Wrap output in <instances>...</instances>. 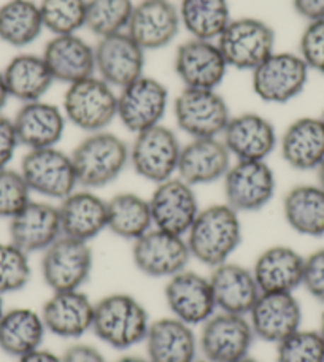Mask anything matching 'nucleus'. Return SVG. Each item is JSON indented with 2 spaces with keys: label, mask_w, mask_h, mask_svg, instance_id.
I'll return each instance as SVG.
<instances>
[{
  "label": "nucleus",
  "mask_w": 324,
  "mask_h": 362,
  "mask_svg": "<svg viewBox=\"0 0 324 362\" xmlns=\"http://www.w3.org/2000/svg\"><path fill=\"white\" fill-rule=\"evenodd\" d=\"M242 235L241 213L224 202L200 209L186 242L192 259L213 269L231 259L241 247Z\"/></svg>",
  "instance_id": "1"
},
{
  "label": "nucleus",
  "mask_w": 324,
  "mask_h": 362,
  "mask_svg": "<svg viewBox=\"0 0 324 362\" xmlns=\"http://www.w3.org/2000/svg\"><path fill=\"white\" fill-rule=\"evenodd\" d=\"M151 320L139 299L127 293H113L94 305L93 332L103 344L115 350L144 344Z\"/></svg>",
  "instance_id": "2"
},
{
  "label": "nucleus",
  "mask_w": 324,
  "mask_h": 362,
  "mask_svg": "<svg viewBox=\"0 0 324 362\" xmlns=\"http://www.w3.org/2000/svg\"><path fill=\"white\" fill-rule=\"evenodd\" d=\"M79 186L100 189L112 185L129 165V145L108 131L88 134L70 153Z\"/></svg>",
  "instance_id": "3"
},
{
  "label": "nucleus",
  "mask_w": 324,
  "mask_h": 362,
  "mask_svg": "<svg viewBox=\"0 0 324 362\" xmlns=\"http://www.w3.org/2000/svg\"><path fill=\"white\" fill-rule=\"evenodd\" d=\"M61 108L67 122L83 132L108 131L118 119V89L93 75L67 86Z\"/></svg>",
  "instance_id": "4"
},
{
  "label": "nucleus",
  "mask_w": 324,
  "mask_h": 362,
  "mask_svg": "<svg viewBox=\"0 0 324 362\" xmlns=\"http://www.w3.org/2000/svg\"><path fill=\"white\" fill-rule=\"evenodd\" d=\"M216 45L229 69L251 74L277 51V34L264 19L232 18L228 28L218 37Z\"/></svg>",
  "instance_id": "5"
},
{
  "label": "nucleus",
  "mask_w": 324,
  "mask_h": 362,
  "mask_svg": "<svg viewBox=\"0 0 324 362\" xmlns=\"http://www.w3.org/2000/svg\"><path fill=\"white\" fill-rule=\"evenodd\" d=\"M231 108L218 89L183 88L173 100V118L190 139L221 137Z\"/></svg>",
  "instance_id": "6"
},
{
  "label": "nucleus",
  "mask_w": 324,
  "mask_h": 362,
  "mask_svg": "<svg viewBox=\"0 0 324 362\" xmlns=\"http://www.w3.org/2000/svg\"><path fill=\"white\" fill-rule=\"evenodd\" d=\"M310 70L302 57L291 51H275L251 72V88L265 103L284 105L306 89Z\"/></svg>",
  "instance_id": "7"
},
{
  "label": "nucleus",
  "mask_w": 324,
  "mask_h": 362,
  "mask_svg": "<svg viewBox=\"0 0 324 362\" xmlns=\"http://www.w3.org/2000/svg\"><path fill=\"white\" fill-rule=\"evenodd\" d=\"M19 172L23 173L32 194L50 200L61 202L80 187L72 156L57 146L28 150L23 156Z\"/></svg>",
  "instance_id": "8"
},
{
  "label": "nucleus",
  "mask_w": 324,
  "mask_h": 362,
  "mask_svg": "<svg viewBox=\"0 0 324 362\" xmlns=\"http://www.w3.org/2000/svg\"><path fill=\"white\" fill-rule=\"evenodd\" d=\"M181 145L170 127L154 126L135 134L132 145H129V165L146 181L159 185L177 177Z\"/></svg>",
  "instance_id": "9"
},
{
  "label": "nucleus",
  "mask_w": 324,
  "mask_h": 362,
  "mask_svg": "<svg viewBox=\"0 0 324 362\" xmlns=\"http://www.w3.org/2000/svg\"><path fill=\"white\" fill-rule=\"evenodd\" d=\"M224 202L237 213L267 206L277 191L275 172L267 160H234L223 178Z\"/></svg>",
  "instance_id": "10"
},
{
  "label": "nucleus",
  "mask_w": 324,
  "mask_h": 362,
  "mask_svg": "<svg viewBox=\"0 0 324 362\" xmlns=\"http://www.w3.org/2000/svg\"><path fill=\"white\" fill-rule=\"evenodd\" d=\"M168 102L170 95L164 83L145 74L118 89V119L129 132L140 134L162 124Z\"/></svg>",
  "instance_id": "11"
},
{
  "label": "nucleus",
  "mask_w": 324,
  "mask_h": 362,
  "mask_svg": "<svg viewBox=\"0 0 324 362\" xmlns=\"http://www.w3.org/2000/svg\"><path fill=\"white\" fill-rule=\"evenodd\" d=\"M93 266L94 255L88 242L61 235L42 253L40 270L45 284L56 293L81 289Z\"/></svg>",
  "instance_id": "12"
},
{
  "label": "nucleus",
  "mask_w": 324,
  "mask_h": 362,
  "mask_svg": "<svg viewBox=\"0 0 324 362\" xmlns=\"http://www.w3.org/2000/svg\"><path fill=\"white\" fill-rule=\"evenodd\" d=\"M192 259L186 237L153 228L132 242V261L150 278H168L187 269Z\"/></svg>",
  "instance_id": "13"
},
{
  "label": "nucleus",
  "mask_w": 324,
  "mask_h": 362,
  "mask_svg": "<svg viewBox=\"0 0 324 362\" xmlns=\"http://www.w3.org/2000/svg\"><path fill=\"white\" fill-rule=\"evenodd\" d=\"M255 339L248 316L216 312L202 325L199 350L210 362H237L248 356Z\"/></svg>",
  "instance_id": "14"
},
{
  "label": "nucleus",
  "mask_w": 324,
  "mask_h": 362,
  "mask_svg": "<svg viewBox=\"0 0 324 362\" xmlns=\"http://www.w3.org/2000/svg\"><path fill=\"white\" fill-rule=\"evenodd\" d=\"M173 70L183 88L218 89L229 67L216 42L190 37L175 51Z\"/></svg>",
  "instance_id": "15"
},
{
  "label": "nucleus",
  "mask_w": 324,
  "mask_h": 362,
  "mask_svg": "<svg viewBox=\"0 0 324 362\" xmlns=\"http://www.w3.org/2000/svg\"><path fill=\"white\" fill-rule=\"evenodd\" d=\"M148 200L153 228L183 237L200 211L196 189L180 177H172L156 185Z\"/></svg>",
  "instance_id": "16"
},
{
  "label": "nucleus",
  "mask_w": 324,
  "mask_h": 362,
  "mask_svg": "<svg viewBox=\"0 0 324 362\" xmlns=\"http://www.w3.org/2000/svg\"><path fill=\"white\" fill-rule=\"evenodd\" d=\"M94 49L96 75L115 89L145 75L146 51L127 32L99 38Z\"/></svg>",
  "instance_id": "17"
},
{
  "label": "nucleus",
  "mask_w": 324,
  "mask_h": 362,
  "mask_svg": "<svg viewBox=\"0 0 324 362\" xmlns=\"http://www.w3.org/2000/svg\"><path fill=\"white\" fill-rule=\"evenodd\" d=\"M164 296L173 318L192 327L202 326L218 312L209 276H202L197 272L186 269L168 278Z\"/></svg>",
  "instance_id": "18"
},
{
  "label": "nucleus",
  "mask_w": 324,
  "mask_h": 362,
  "mask_svg": "<svg viewBox=\"0 0 324 362\" xmlns=\"http://www.w3.org/2000/svg\"><path fill=\"white\" fill-rule=\"evenodd\" d=\"M246 316L255 337L274 345L299 331L303 318L294 293H261Z\"/></svg>",
  "instance_id": "19"
},
{
  "label": "nucleus",
  "mask_w": 324,
  "mask_h": 362,
  "mask_svg": "<svg viewBox=\"0 0 324 362\" xmlns=\"http://www.w3.org/2000/svg\"><path fill=\"white\" fill-rule=\"evenodd\" d=\"M221 139L234 160H267L278 148L275 126L256 112L232 115Z\"/></svg>",
  "instance_id": "20"
},
{
  "label": "nucleus",
  "mask_w": 324,
  "mask_h": 362,
  "mask_svg": "<svg viewBox=\"0 0 324 362\" xmlns=\"http://www.w3.org/2000/svg\"><path fill=\"white\" fill-rule=\"evenodd\" d=\"M180 30L178 6L172 0H141L135 4L126 29L146 53L168 47Z\"/></svg>",
  "instance_id": "21"
},
{
  "label": "nucleus",
  "mask_w": 324,
  "mask_h": 362,
  "mask_svg": "<svg viewBox=\"0 0 324 362\" xmlns=\"http://www.w3.org/2000/svg\"><path fill=\"white\" fill-rule=\"evenodd\" d=\"M10 242L28 255L43 253L62 235L57 205L34 200L8 221Z\"/></svg>",
  "instance_id": "22"
},
{
  "label": "nucleus",
  "mask_w": 324,
  "mask_h": 362,
  "mask_svg": "<svg viewBox=\"0 0 324 362\" xmlns=\"http://www.w3.org/2000/svg\"><path fill=\"white\" fill-rule=\"evenodd\" d=\"M96 302L81 289L56 291L43 303L42 318L48 334L76 340L93 331Z\"/></svg>",
  "instance_id": "23"
},
{
  "label": "nucleus",
  "mask_w": 324,
  "mask_h": 362,
  "mask_svg": "<svg viewBox=\"0 0 324 362\" xmlns=\"http://www.w3.org/2000/svg\"><path fill=\"white\" fill-rule=\"evenodd\" d=\"M11 119L19 145L25 150L57 146L69 124L62 108L45 99L21 103Z\"/></svg>",
  "instance_id": "24"
},
{
  "label": "nucleus",
  "mask_w": 324,
  "mask_h": 362,
  "mask_svg": "<svg viewBox=\"0 0 324 362\" xmlns=\"http://www.w3.org/2000/svg\"><path fill=\"white\" fill-rule=\"evenodd\" d=\"M232 163L221 137L191 139L181 146L177 177L194 187L212 185L224 178Z\"/></svg>",
  "instance_id": "25"
},
{
  "label": "nucleus",
  "mask_w": 324,
  "mask_h": 362,
  "mask_svg": "<svg viewBox=\"0 0 324 362\" xmlns=\"http://www.w3.org/2000/svg\"><path fill=\"white\" fill-rule=\"evenodd\" d=\"M42 56L54 81L66 86L96 75L94 45L79 34L51 35Z\"/></svg>",
  "instance_id": "26"
},
{
  "label": "nucleus",
  "mask_w": 324,
  "mask_h": 362,
  "mask_svg": "<svg viewBox=\"0 0 324 362\" xmlns=\"http://www.w3.org/2000/svg\"><path fill=\"white\" fill-rule=\"evenodd\" d=\"M57 209L62 235L89 243L108 229L107 200L93 189L79 187L62 199Z\"/></svg>",
  "instance_id": "27"
},
{
  "label": "nucleus",
  "mask_w": 324,
  "mask_h": 362,
  "mask_svg": "<svg viewBox=\"0 0 324 362\" xmlns=\"http://www.w3.org/2000/svg\"><path fill=\"white\" fill-rule=\"evenodd\" d=\"M282 159L291 169L316 172L324 160V122L320 116H302L289 122L278 137Z\"/></svg>",
  "instance_id": "28"
},
{
  "label": "nucleus",
  "mask_w": 324,
  "mask_h": 362,
  "mask_svg": "<svg viewBox=\"0 0 324 362\" xmlns=\"http://www.w3.org/2000/svg\"><path fill=\"white\" fill-rule=\"evenodd\" d=\"M218 312L248 315L261 296L251 269L236 262H224L212 269L209 276Z\"/></svg>",
  "instance_id": "29"
},
{
  "label": "nucleus",
  "mask_w": 324,
  "mask_h": 362,
  "mask_svg": "<svg viewBox=\"0 0 324 362\" xmlns=\"http://www.w3.org/2000/svg\"><path fill=\"white\" fill-rule=\"evenodd\" d=\"M303 262L306 256L299 251L275 245L259 253L251 272L261 293H294L302 286Z\"/></svg>",
  "instance_id": "30"
},
{
  "label": "nucleus",
  "mask_w": 324,
  "mask_h": 362,
  "mask_svg": "<svg viewBox=\"0 0 324 362\" xmlns=\"http://www.w3.org/2000/svg\"><path fill=\"white\" fill-rule=\"evenodd\" d=\"M144 344L150 362H192L197 359L199 339L192 326L173 316L151 321Z\"/></svg>",
  "instance_id": "31"
},
{
  "label": "nucleus",
  "mask_w": 324,
  "mask_h": 362,
  "mask_svg": "<svg viewBox=\"0 0 324 362\" xmlns=\"http://www.w3.org/2000/svg\"><path fill=\"white\" fill-rule=\"evenodd\" d=\"M11 99L28 103L45 99L54 85V78L42 54L19 53L2 70Z\"/></svg>",
  "instance_id": "32"
},
{
  "label": "nucleus",
  "mask_w": 324,
  "mask_h": 362,
  "mask_svg": "<svg viewBox=\"0 0 324 362\" xmlns=\"http://www.w3.org/2000/svg\"><path fill=\"white\" fill-rule=\"evenodd\" d=\"M47 327L40 312L28 307L5 310L0 316V351L10 358H21L24 354L42 348Z\"/></svg>",
  "instance_id": "33"
},
{
  "label": "nucleus",
  "mask_w": 324,
  "mask_h": 362,
  "mask_svg": "<svg viewBox=\"0 0 324 362\" xmlns=\"http://www.w3.org/2000/svg\"><path fill=\"white\" fill-rule=\"evenodd\" d=\"M283 216L291 229L303 237H324V187L297 185L284 194Z\"/></svg>",
  "instance_id": "34"
},
{
  "label": "nucleus",
  "mask_w": 324,
  "mask_h": 362,
  "mask_svg": "<svg viewBox=\"0 0 324 362\" xmlns=\"http://www.w3.org/2000/svg\"><path fill=\"white\" fill-rule=\"evenodd\" d=\"M40 6L34 0H6L0 5V42L11 48H28L43 34Z\"/></svg>",
  "instance_id": "35"
},
{
  "label": "nucleus",
  "mask_w": 324,
  "mask_h": 362,
  "mask_svg": "<svg viewBox=\"0 0 324 362\" xmlns=\"http://www.w3.org/2000/svg\"><path fill=\"white\" fill-rule=\"evenodd\" d=\"M108 229L122 240L135 242L153 229L150 200L135 192H118L107 200Z\"/></svg>",
  "instance_id": "36"
},
{
  "label": "nucleus",
  "mask_w": 324,
  "mask_h": 362,
  "mask_svg": "<svg viewBox=\"0 0 324 362\" xmlns=\"http://www.w3.org/2000/svg\"><path fill=\"white\" fill-rule=\"evenodd\" d=\"M181 29L200 40L216 42L231 23L228 0H180Z\"/></svg>",
  "instance_id": "37"
},
{
  "label": "nucleus",
  "mask_w": 324,
  "mask_h": 362,
  "mask_svg": "<svg viewBox=\"0 0 324 362\" xmlns=\"http://www.w3.org/2000/svg\"><path fill=\"white\" fill-rule=\"evenodd\" d=\"M135 4L132 0H88L86 24L97 40L126 32Z\"/></svg>",
  "instance_id": "38"
},
{
  "label": "nucleus",
  "mask_w": 324,
  "mask_h": 362,
  "mask_svg": "<svg viewBox=\"0 0 324 362\" xmlns=\"http://www.w3.org/2000/svg\"><path fill=\"white\" fill-rule=\"evenodd\" d=\"M45 30L51 35L79 34L86 24L88 0H40Z\"/></svg>",
  "instance_id": "39"
},
{
  "label": "nucleus",
  "mask_w": 324,
  "mask_h": 362,
  "mask_svg": "<svg viewBox=\"0 0 324 362\" xmlns=\"http://www.w3.org/2000/svg\"><path fill=\"white\" fill-rule=\"evenodd\" d=\"M30 255L13 242H0V296L13 294L28 286L32 276Z\"/></svg>",
  "instance_id": "40"
},
{
  "label": "nucleus",
  "mask_w": 324,
  "mask_h": 362,
  "mask_svg": "<svg viewBox=\"0 0 324 362\" xmlns=\"http://www.w3.org/2000/svg\"><path fill=\"white\" fill-rule=\"evenodd\" d=\"M277 362H324V340L312 329H299L277 344Z\"/></svg>",
  "instance_id": "41"
},
{
  "label": "nucleus",
  "mask_w": 324,
  "mask_h": 362,
  "mask_svg": "<svg viewBox=\"0 0 324 362\" xmlns=\"http://www.w3.org/2000/svg\"><path fill=\"white\" fill-rule=\"evenodd\" d=\"M32 200V191L23 173L6 167L0 170V218L16 216Z\"/></svg>",
  "instance_id": "42"
},
{
  "label": "nucleus",
  "mask_w": 324,
  "mask_h": 362,
  "mask_svg": "<svg viewBox=\"0 0 324 362\" xmlns=\"http://www.w3.org/2000/svg\"><path fill=\"white\" fill-rule=\"evenodd\" d=\"M297 54L310 72L324 75V19L306 24L299 37Z\"/></svg>",
  "instance_id": "43"
},
{
  "label": "nucleus",
  "mask_w": 324,
  "mask_h": 362,
  "mask_svg": "<svg viewBox=\"0 0 324 362\" xmlns=\"http://www.w3.org/2000/svg\"><path fill=\"white\" fill-rule=\"evenodd\" d=\"M302 286L313 299L324 303V248L306 256Z\"/></svg>",
  "instance_id": "44"
},
{
  "label": "nucleus",
  "mask_w": 324,
  "mask_h": 362,
  "mask_svg": "<svg viewBox=\"0 0 324 362\" xmlns=\"http://www.w3.org/2000/svg\"><path fill=\"white\" fill-rule=\"evenodd\" d=\"M19 146L21 145H19L13 119L2 113L0 115V170L10 167Z\"/></svg>",
  "instance_id": "45"
},
{
  "label": "nucleus",
  "mask_w": 324,
  "mask_h": 362,
  "mask_svg": "<svg viewBox=\"0 0 324 362\" xmlns=\"http://www.w3.org/2000/svg\"><path fill=\"white\" fill-rule=\"evenodd\" d=\"M62 362H107L105 356L93 345L76 344L69 346L61 356Z\"/></svg>",
  "instance_id": "46"
},
{
  "label": "nucleus",
  "mask_w": 324,
  "mask_h": 362,
  "mask_svg": "<svg viewBox=\"0 0 324 362\" xmlns=\"http://www.w3.org/2000/svg\"><path fill=\"white\" fill-rule=\"evenodd\" d=\"M293 8L307 23L324 19V0H293Z\"/></svg>",
  "instance_id": "47"
},
{
  "label": "nucleus",
  "mask_w": 324,
  "mask_h": 362,
  "mask_svg": "<svg viewBox=\"0 0 324 362\" xmlns=\"http://www.w3.org/2000/svg\"><path fill=\"white\" fill-rule=\"evenodd\" d=\"M16 362H62V361H61V356H57L56 353L45 350V348H37V350L24 354L21 358H18Z\"/></svg>",
  "instance_id": "48"
},
{
  "label": "nucleus",
  "mask_w": 324,
  "mask_h": 362,
  "mask_svg": "<svg viewBox=\"0 0 324 362\" xmlns=\"http://www.w3.org/2000/svg\"><path fill=\"white\" fill-rule=\"evenodd\" d=\"M11 97L8 93V88H6L4 74H2V70H0V115L4 113V108L6 107V103H8Z\"/></svg>",
  "instance_id": "49"
},
{
  "label": "nucleus",
  "mask_w": 324,
  "mask_h": 362,
  "mask_svg": "<svg viewBox=\"0 0 324 362\" xmlns=\"http://www.w3.org/2000/svg\"><path fill=\"white\" fill-rule=\"evenodd\" d=\"M115 362H150L148 358H141V356H134V354H129V356H122L118 361Z\"/></svg>",
  "instance_id": "50"
},
{
  "label": "nucleus",
  "mask_w": 324,
  "mask_h": 362,
  "mask_svg": "<svg viewBox=\"0 0 324 362\" xmlns=\"http://www.w3.org/2000/svg\"><path fill=\"white\" fill-rule=\"evenodd\" d=\"M316 175H318V185L321 187H324V160H323V164L318 167V170H316Z\"/></svg>",
  "instance_id": "51"
},
{
  "label": "nucleus",
  "mask_w": 324,
  "mask_h": 362,
  "mask_svg": "<svg viewBox=\"0 0 324 362\" xmlns=\"http://www.w3.org/2000/svg\"><path fill=\"white\" fill-rule=\"evenodd\" d=\"M318 332L321 334V337L324 340V312L321 315V320H320V327H318Z\"/></svg>",
  "instance_id": "52"
},
{
  "label": "nucleus",
  "mask_w": 324,
  "mask_h": 362,
  "mask_svg": "<svg viewBox=\"0 0 324 362\" xmlns=\"http://www.w3.org/2000/svg\"><path fill=\"white\" fill-rule=\"evenodd\" d=\"M237 362H261V361H258L256 358H253V356H250V354H248V356H245V358H242L241 361H237Z\"/></svg>",
  "instance_id": "53"
},
{
  "label": "nucleus",
  "mask_w": 324,
  "mask_h": 362,
  "mask_svg": "<svg viewBox=\"0 0 324 362\" xmlns=\"http://www.w3.org/2000/svg\"><path fill=\"white\" fill-rule=\"evenodd\" d=\"M5 312V303H4V296H0V316Z\"/></svg>",
  "instance_id": "54"
},
{
  "label": "nucleus",
  "mask_w": 324,
  "mask_h": 362,
  "mask_svg": "<svg viewBox=\"0 0 324 362\" xmlns=\"http://www.w3.org/2000/svg\"><path fill=\"white\" fill-rule=\"evenodd\" d=\"M192 362H210L209 359H205V358H202V359H194Z\"/></svg>",
  "instance_id": "55"
},
{
  "label": "nucleus",
  "mask_w": 324,
  "mask_h": 362,
  "mask_svg": "<svg viewBox=\"0 0 324 362\" xmlns=\"http://www.w3.org/2000/svg\"><path fill=\"white\" fill-rule=\"evenodd\" d=\"M320 118H321V119H323V122H324V110H323V113L320 115Z\"/></svg>",
  "instance_id": "56"
}]
</instances>
